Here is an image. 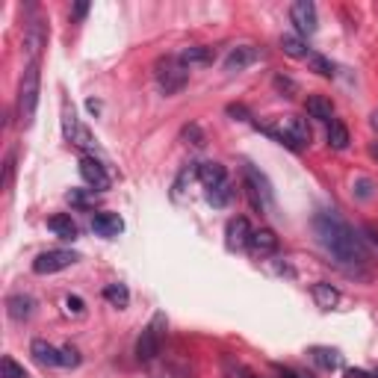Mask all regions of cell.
Returning <instances> with one entry per match:
<instances>
[{
	"instance_id": "cell-1",
	"label": "cell",
	"mask_w": 378,
	"mask_h": 378,
	"mask_svg": "<svg viewBox=\"0 0 378 378\" xmlns=\"http://www.w3.org/2000/svg\"><path fill=\"white\" fill-rule=\"evenodd\" d=\"M313 231L319 236L322 248L328 251V255L337 260L343 269L349 272H358L363 266L370 263V251L363 245V240L355 234V228L343 222L337 213H319L313 219Z\"/></svg>"
},
{
	"instance_id": "cell-2",
	"label": "cell",
	"mask_w": 378,
	"mask_h": 378,
	"mask_svg": "<svg viewBox=\"0 0 378 378\" xmlns=\"http://www.w3.org/2000/svg\"><path fill=\"white\" fill-rule=\"evenodd\" d=\"M39 89H41V74L39 65H27L21 83H18V101H15V113H18V124L27 130L36 119V107H39Z\"/></svg>"
},
{
	"instance_id": "cell-3",
	"label": "cell",
	"mask_w": 378,
	"mask_h": 378,
	"mask_svg": "<svg viewBox=\"0 0 378 378\" xmlns=\"http://www.w3.org/2000/svg\"><path fill=\"white\" fill-rule=\"evenodd\" d=\"M154 77H157V86H160L166 95H177V92L189 83L187 65L180 62L177 57H163V60H157V65H154Z\"/></svg>"
},
{
	"instance_id": "cell-4",
	"label": "cell",
	"mask_w": 378,
	"mask_h": 378,
	"mask_svg": "<svg viewBox=\"0 0 378 378\" xmlns=\"http://www.w3.org/2000/svg\"><path fill=\"white\" fill-rule=\"evenodd\" d=\"M163 331H166V313H154L151 325L142 328V334H139V340H136V358L142 363H151L154 358L160 355Z\"/></svg>"
},
{
	"instance_id": "cell-5",
	"label": "cell",
	"mask_w": 378,
	"mask_h": 378,
	"mask_svg": "<svg viewBox=\"0 0 378 378\" xmlns=\"http://www.w3.org/2000/svg\"><path fill=\"white\" fill-rule=\"evenodd\" d=\"M45 45H48V27L41 18H33L24 27V39H21L27 65H39V57H41V50H45Z\"/></svg>"
},
{
	"instance_id": "cell-6",
	"label": "cell",
	"mask_w": 378,
	"mask_h": 378,
	"mask_svg": "<svg viewBox=\"0 0 378 378\" xmlns=\"http://www.w3.org/2000/svg\"><path fill=\"white\" fill-rule=\"evenodd\" d=\"M80 260L77 251H68V248H53V251H45L33 260V272L36 275H53V272H62L68 266H74Z\"/></svg>"
},
{
	"instance_id": "cell-7",
	"label": "cell",
	"mask_w": 378,
	"mask_h": 378,
	"mask_svg": "<svg viewBox=\"0 0 378 378\" xmlns=\"http://www.w3.org/2000/svg\"><path fill=\"white\" fill-rule=\"evenodd\" d=\"M290 18H292V24H296L299 36H313L316 33L319 21H316V6L311 4V0H296L290 9Z\"/></svg>"
},
{
	"instance_id": "cell-8",
	"label": "cell",
	"mask_w": 378,
	"mask_h": 378,
	"mask_svg": "<svg viewBox=\"0 0 378 378\" xmlns=\"http://www.w3.org/2000/svg\"><path fill=\"white\" fill-rule=\"evenodd\" d=\"M80 177L86 180V184H89L92 189H97V192L109 189V175H107L104 166L92 157V154H86V157H80Z\"/></svg>"
},
{
	"instance_id": "cell-9",
	"label": "cell",
	"mask_w": 378,
	"mask_h": 378,
	"mask_svg": "<svg viewBox=\"0 0 378 378\" xmlns=\"http://www.w3.org/2000/svg\"><path fill=\"white\" fill-rule=\"evenodd\" d=\"M92 231L97 236H107V240H113L124 231V219L119 213H109V210H97L92 216Z\"/></svg>"
},
{
	"instance_id": "cell-10",
	"label": "cell",
	"mask_w": 378,
	"mask_h": 378,
	"mask_svg": "<svg viewBox=\"0 0 378 378\" xmlns=\"http://www.w3.org/2000/svg\"><path fill=\"white\" fill-rule=\"evenodd\" d=\"M281 133L292 142V148H304V145H311V128H307V121L304 119H296V116H290L281 121Z\"/></svg>"
},
{
	"instance_id": "cell-11",
	"label": "cell",
	"mask_w": 378,
	"mask_h": 378,
	"mask_svg": "<svg viewBox=\"0 0 378 378\" xmlns=\"http://www.w3.org/2000/svg\"><path fill=\"white\" fill-rule=\"evenodd\" d=\"M263 57V53L257 48H251V45H240V48H234L228 57H225V72H243V68L248 65H255L257 60Z\"/></svg>"
},
{
	"instance_id": "cell-12",
	"label": "cell",
	"mask_w": 378,
	"mask_h": 378,
	"mask_svg": "<svg viewBox=\"0 0 378 378\" xmlns=\"http://www.w3.org/2000/svg\"><path fill=\"white\" fill-rule=\"evenodd\" d=\"M36 311V299L27 296V292H15V296L6 299V313L12 322H27Z\"/></svg>"
},
{
	"instance_id": "cell-13",
	"label": "cell",
	"mask_w": 378,
	"mask_h": 378,
	"mask_svg": "<svg viewBox=\"0 0 378 378\" xmlns=\"http://www.w3.org/2000/svg\"><path fill=\"white\" fill-rule=\"evenodd\" d=\"M251 225H248V219L245 216H234L228 222V228H225V236H228V248H245L248 240H251Z\"/></svg>"
},
{
	"instance_id": "cell-14",
	"label": "cell",
	"mask_w": 378,
	"mask_h": 378,
	"mask_svg": "<svg viewBox=\"0 0 378 378\" xmlns=\"http://www.w3.org/2000/svg\"><path fill=\"white\" fill-rule=\"evenodd\" d=\"M195 177H198L207 189H213L219 184H225L228 172H225V166L222 163H195Z\"/></svg>"
},
{
	"instance_id": "cell-15",
	"label": "cell",
	"mask_w": 378,
	"mask_h": 378,
	"mask_svg": "<svg viewBox=\"0 0 378 378\" xmlns=\"http://www.w3.org/2000/svg\"><path fill=\"white\" fill-rule=\"evenodd\" d=\"M311 360L316 363L319 370H325V372H331V370H337L340 363H343V355L337 352V349H331V346H313L311 352Z\"/></svg>"
},
{
	"instance_id": "cell-16",
	"label": "cell",
	"mask_w": 378,
	"mask_h": 378,
	"mask_svg": "<svg viewBox=\"0 0 378 378\" xmlns=\"http://www.w3.org/2000/svg\"><path fill=\"white\" fill-rule=\"evenodd\" d=\"M30 355L39 367H60V349H53L48 340H33Z\"/></svg>"
},
{
	"instance_id": "cell-17",
	"label": "cell",
	"mask_w": 378,
	"mask_h": 378,
	"mask_svg": "<svg viewBox=\"0 0 378 378\" xmlns=\"http://www.w3.org/2000/svg\"><path fill=\"white\" fill-rule=\"evenodd\" d=\"M180 62H184L187 68H192V65H210L216 60V53H213V48H204V45H189V48H184L180 50V57H177Z\"/></svg>"
},
{
	"instance_id": "cell-18",
	"label": "cell",
	"mask_w": 378,
	"mask_h": 378,
	"mask_svg": "<svg viewBox=\"0 0 378 378\" xmlns=\"http://www.w3.org/2000/svg\"><path fill=\"white\" fill-rule=\"evenodd\" d=\"M248 248L255 251V255H275V251H278V236L269 228H260V231L251 234Z\"/></svg>"
},
{
	"instance_id": "cell-19",
	"label": "cell",
	"mask_w": 378,
	"mask_h": 378,
	"mask_svg": "<svg viewBox=\"0 0 378 378\" xmlns=\"http://www.w3.org/2000/svg\"><path fill=\"white\" fill-rule=\"evenodd\" d=\"M304 109H307V116L316 119V121H325V124L334 121V107H331L328 97H322V95H311V97H307Z\"/></svg>"
},
{
	"instance_id": "cell-20",
	"label": "cell",
	"mask_w": 378,
	"mask_h": 378,
	"mask_svg": "<svg viewBox=\"0 0 378 378\" xmlns=\"http://www.w3.org/2000/svg\"><path fill=\"white\" fill-rule=\"evenodd\" d=\"M48 228L53 231V234H57L60 236V240H77V222L72 219V216H68V213H57V216H50L48 219Z\"/></svg>"
},
{
	"instance_id": "cell-21",
	"label": "cell",
	"mask_w": 378,
	"mask_h": 378,
	"mask_svg": "<svg viewBox=\"0 0 378 378\" xmlns=\"http://www.w3.org/2000/svg\"><path fill=\"white\" fill-rule=\"evenodd\" d=\"M313 302L322 311H331V307H337V302H340V290L331 287L328 281H319V284H313Z\"/></svg>"
},
{
	"instance_id": "cell-22",
	"label": "cell",
	"mask_w": 378,
	"mask_h": 378,
	"mask_svg": "<svg viewBox=\"0 0 378 378\" xmlns=\"http://www.w3.org/2000/svg\"><path fill=\"white\" fill-rule=\"evenodd\" d=\"M80 130V124H77V113H74V104L68 101V97H62V133L68 142H74V136Z\"/></svg>"
},
{
	"instance_id": "cell-23",
	"label": "cell",
	"mask_w": 378,
	"mask_h": 378,
	"mask_svg": "<svg viewBox=\"0 0 378 378\" xmlns=\"http://www.w3.org/2000/svg\"><path fill=\"white\" fill-rule=\"evenodd\" d=\"M328 145H331L334 151H346V148H349V128H346L340 119H334V121L328 124Z\"/></svg>"
},
{
	"instance_id": "cell-24",
	"label": "cell",
	"mask_w": 378,
	"mask_h": 378,
	"mask_svg": "<svg viewBox=\"0 0 378 378\" xmlns=\"http://www.w3.org/2000/svg\"><path fill=\"white\" fill-rule=\"evenodd\" d=\"M281 50L287 53V57H292V60H307V45H304V39H299V36H281Z\"/></svg>"
},
{
	"instance_id": "cell-25",
	"label": "cell",
	"mask_w": 378,
	"mask_h": 378,
	"mask_svg": "<svg viewBox=\"0 0 378 378\" xmlns=\"http://www.w3.org/2000/svg\"><path fill=\"white\" fill-rule=\"evenodd\" d=\"M231 198H234V189H231V184L225 180V184H219V187H213V189H207V201L213 204V207H228L231 204Z\"/></svg>"
},
{
	"instance_id": "cell-26",
	"label": "cell",
	"mask_w": 378,
	"mask_h": 378,
	"mask_svg": "<svg viewBox=\"0 0 378 378\" xmlns=\"http://www.w3.org/2000/svg\"><path fill=\"white\" fill-rule=\"evenodd\" d=\"M104 299L113 307H128L130 292H128V287H124V284H107L104 287Z\"/></svg>"
},
{
	"instance_id": "cell-27",
	"label": "cell",
	"mask_w": 378,
	"mask_h": 378,
	"mask_svg": "<svg viewBox=\"0 0 378 378\" xmlns=\"http://www.w3.org/2000/svg\"><path fill=\"white\" fill-rule=\"evenodd\" d=\"M192 177H195V163L184 166V169H180V175L175 177V187H172V198H175V201H180V195L187 192V184H189Z\"/></svg>"
},
{
	"instance_id": "cell-28",
	"label": "cell",
	"mask_w": 378,
	"mask_h": 378,
	"mask_svg": "<svg viewBox=\"0 0 378 378\" xmlns=\"http://www.w3.org/2000/svg\"><path fill=\"white\" fill-rule=\"evenodd\" d=\"M0 372H4V378H30L27 370L12 355H4V360H0Z\"/></svg>"
},
{
	"instance_id": "cell-29",
	"label": "cell",
	"mask_w": 378,
	"mask_h": 378,
	"mask_svg": "<svg viewBox=\"0 0 378 378\" xmlns=\"http://www.w3.org/2000/svg\"><path fill=\"white\" fill-rule=\"evenodd\" d=\"M307 65H311L313 72L322 74V77H334V65L325 57H319V53H307Z\"/></svg>"
},
{
	"instance_id": "cell-30",
	"label": "cell",
	"mask_w": 378,
	"mask_h": 378,
	"mask_svg": "<svg viewBox=\"0 0 378 378\" xmlns=\"http://www.w3.org/2000/svg\"><path fill=\"white\" fill-rule=\"evenodd\" d=\"M60 367H68V370L80 367V352H77L74 346H62L60 349Z\"/></svg>"
},
{
	"instance_id": "cell-31",
	"label": "cell",
	"mask_w": 378,
	"mask_h": 378,
	"mask_svg": "<svg viewBox=\"0 0 378 378\" xmlns=\"http://www.w3.org/2000/svg\"><path fill=\"white\" fill-rule=\"evenodd\" d=\"M65 198L72 201L74 207H80V210H86V207H92V204H95L92 195H89V192H83V189H72V192L65 195Z\"/></svg>"
},
{
	"instance_id": "cell-32",
	"label": "cell",
	"mask_w": 378,
	"mask_h": 378,
	"mask_svg": "<svg viewBox=\"0 0 378 378\" xmlns=\"http://www.w3.org/2000/svg\"><path fill=\"white\" fill-rule=\"evenodd\" d=\"M275 89H278V92H284L287 97H296V92H299L296 83H292L290 77H284V74H278V77H275Z\"/></svg>"
},
{
	"instance_id": "cell-33",
	"label": "cell",
	"mask_w": 378,
	"mask_h": 378,
	"mask_svg": "<svg viewBox=\"0 0 378 378\" xmlns=\"http://www.w3.org/2000/svg\"><path fill=\"white\" fill-rule=\"evenodd\" d=\"M62 304H65V313H72V316H80V313H83V307H86L80 296H68Z\"/></svg>"
},
{
	"instance_id": "cell-34",
	"label": "cell",
	"mask_w": 378,
	"mask_h": 378,
	"mask_svg": "<svg viewBox=\"0 0 378 378\" xmlns=\"http://www.w3.org/2000/svg\"><path fill=\"white\" fill-rule=\"evenodd\" d=\"M184 136H187V139H192V145H198V148H201V145L207 142L198 124H189V128H184Z\"/></svg>"
},
{
	"instance_id": "cell-35",
	"label": "cell",
	"mask_w": 378,
	"mask_h": 378,
	"mask_svg": "<svg viewBox=\"0 0 378 378\" xmlns=\"http://www.w3.org/2000/svg\"><path fill=\"white\" fill-rule=\"evenodd\" d=\"M281 378H313L311 372H302V370H292V367H275Z\"/></svg>"
},
{
	"instance_id": "cell-36",
	"label": "cell",
	"mask_w": 378,
	"mask_h": 378,
	"mask_svg": "<svg viewBox=\"0 0 378 378\" xmlns=\"http://www.w3.org/2000/svg\"><path fill=\"white\" fill-rule=\"evenodd\" d=\"M228 116H236L240 121H248L251 116H248V109L243 107V104H228Z\"/></svg>"
},
{
	"instance_id": "cell-37",
	"label": "cell",
	"mask_w": 378,
	"mask_h": 378,
	"mask_svg": "<svg viewBox=\"0 0 378 378\" xmlns=\"http://www.w3.org/2000/svg\"><path fill=\"white\" fill-rule=\"evenodd\" d=\"M370 195H372V180L360 177L358 180V198H370Z\"/></svg>"
},
{
	"instance_id": "cell-38",
	"label": "cell",
	"mask_w": 378,
	"mask_h": 378,
	"mask_svg": "<svg viewBox=\"0 0 378 378\" xmlns=\"http://www.w3.org/2000/svg\"><path fill=\"white\" fill-rule=\"evenodd\" d=\"M12 172H15V154H9L6 157V187L12 184Z\"/></svg>"
},
{
	"instance_id": "cell-39",
	"label": "cell",
	"mask_w": 378,
	"mask_h": 378,
	"mask_svg": "<svg viewBox=\"0 0 378 378\" xmlns=\"http://www.w3.org/2000/svg\"><path fill=\"white\" fill-rule=\"evenodd\" d=\"M346 378H372V375L363 370H346Z\"/></svg>"
},
{
	"instance_id": "cell-40",
	"label": "cell",
	"mask_w": 378,
	"mask_h": 378,
	"mask_svg": "<svg viewBox=\"0 0 378 378\" xmlns=\"http://www.w3.org/2000/svg\"><path fill=\"white\" fill-rule=\"evenodd\" d=\"M86 12H89V4H77V6H74V18H83Z\"/></svg>"
},
{
	"instance_id": "cell-41",
	"label": "cell",
	"mask_w": 378,
	"mask_h": 378,
	"mask_svg": "<svg viewBox=\"0 0 378 378\" xmlns=\"http://www.w3.org/2000/svg\"><path fill=\"white\" fill-rule=\"evenodd\" d=\"M370 154H372V157H375V160H378V139H375V142H372V145H370Z\"/></svg>"
},
{
	"instance_id": "cell-42",
	"label": "cell",
	"mask_w": 378,
	"mask_h": 378,
	"mask_svg": "<svg viewBox=\"0 0 378 378\" xmlns=\"http://www.w3.org/2000/svg\"><path fill=\"white\" fill-rule=\"evenodd\" d=\"M370 121H372V128L378 130V113H372V119H370Z\"/></svg>"
},
{
	"instance_id": "cell-43",
	"label": "cell",
	"mask_w": 378,
	"mask_h": 378,
	"mask_svg": "<svg viewBox=\"0 0 378 378\" xmlns=\"http://www.w3.org/2000/svg\"><path fill=\"white\" fill-rule=\"evenodd\" d=\"M372 378H378V367H375V372H372Z\"/></svg>"
}]
</instances>
